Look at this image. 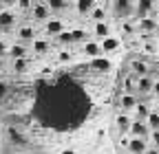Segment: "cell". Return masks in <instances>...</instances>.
I'll list each match as a JSON object with an SVG mask.
<instances>
[{
    "mask_svg": "<svg viewBox=\"0 0 159 154\" xmlns=\"http://www.w3.org/2000/svg\"><path fill=\"white\" fill-rule=\"evenodd\" d=\"M157 29H159V20H155L152 13H150V15H144V18H139V20H137V31L144 33V35L155 33Z\"/></svg>",
    "mask_w": 159,
    "mask_h": 154,
    "instance_id": "1",
    "label": "cell"
},
{
    "mask_svg": "<svg viewBox=\"0 0 159 154\" xmlns=\"http://www.w3.org/2000/svg\"><path fill=\"white\" fill-rule=\"evenodd\" d=\"M128 134L130 137H139V139H148V134H150V128L146 121H139V119H133L130 128H128Z\"/></svg>",
    "mask_w": 159,
    "mask_h": 154,
    "instance_id": "2",
    "label": "cell"
},
{
    "mask_svg": "<svg viewBox=\"0 0 159 154\" xmlns=\"http://www.w3.org/2000/svg\"><path fill=\"white\" fill-rule=\"evenodd\" d=\"M119 44H122V40L115 35H106L99 40V49H102V55H108V53H115L119 49Z\"/></svg>",
    "mask_w": 159,
    "mask_h": 154,
    "instance_id": "3",
    "label": "cell"
},
{
    "mask_svg": "<svg viewBox=\"0 0 159 154\" xmlns=\"http://www.w3.org/2000/svg\"><path fill=\"white\" fill-rule=\"evenodd\" d=\"M130 123H133V117H130V112H126V110H122V112L115 117V130H117L119 134H126L128 128H130Z\"/></svg>",
    "mask_w": 159,
    "mask_h": 154,
    "instance_id": "4",
    "label": "cell"
},
{
    "mask_svg": "<svg viewBox=\"0 0 159 154\" xmlns=\"http://www.w3.org/2000/svg\"><path fill=\"white\" fill-rule=\"evenodd\" d=\"M31 15H33V20H38V22H47L49 15H51V9H49L47 2H38V5L31 7Z\"/></svg>",
    "mask_w": 159,
    "mask_h": 154,
    "instance_id": "5",
    "label": "cell"
},
{
    "mask_svg": "<svg viewBox=\"0 0 159 154\" xmlns=\"http://www.w3.org/2000/svg\"><path fill=\"white\" fill-rule=\"evenodd\" d=\"M126 150H128V154H146L148 141H146V139H139V137H130Z\"/></svg>",
    "mask_w": 159,
    "mask_h": 154,
    "instance_id": "6",
    "label": "cell"
},
{
    "mask_svg": "<svg viewBox=\"0 0 159 154\" xmlns=\"http://www.w3.org/2000/svg\"><path fill=\"white\" fill-rule=\"evenodd\" d=\"M152 84H155V77H150V73L137 77V95H150L152 92Z\"/></svg>",
    "mask_w": 159,
    "mask_h": 154,
    "instance_id": "7",
    "label": "cell"
},
{
    "mask_svg": "<svg viewBox=\"0 0 159 154\" xmlns=\"http://www.w3.org/2000/svg\"><path fill=\"white\" fill-rule=\"evenodd\" d=\"M91 68L106 75V73H111L113 64H111V60H106V57H102V55H97V57H91Z\"/></svg>",
    "mask_w": 159,
    "mask_h": 154,
    "instance_id": "8",
    "label": "cell"
},
{
    "mask_svg": "<svg viewBox=\"0 0 159 154\" xmlns=\"http://www.w3.org/2000/svg\"><path fill=\"white\" fill-rule=\"evenodd\" d=\"M66 29V24L62 22V20H60V18H49V20H47V24H44V31H47V35H57L60 31H64Z\"/></svg>",
    "mask_w": 159,
    "mask_h": 154,
    "instance_id": "9",
    "label": "cell"
},
{
    "mask_svg": "<svg viewBox=\"0 0 159 154\" xmlns=\"http://www.w3.org/2000/svg\"><path fill=\"white\" fill-rule=\"evenodd\" d=\"M152 9H155V0H137L133 13H137V18H144V15H150Z\"/></svg>",
    "mask_w": 159,
    "mask_h": 154,
    "instance_id": "10",
    "label": "cell"
},
{
    "mask_svg": "<svg viewBox=\"0 0 159 154\" xmlns=\"http://www.w3.org/2000/svg\"><path fill=\"white\" fill-rule=\"evenodd\" d=\"M7 55H9V57H27V55H29L27 42H22V40H18V42L9 44V51H7Z\"/></svg>",
    "mask_w": 159,
    "mask_h": 154,
    "instance_id": "11",
    "label": "cell"
},
{
    "mask_svg": "<svg viewBox=\"0 0 159 154\" xmlns=\"http://www.w3.org/2000/svg\"><path fill=\"white\" fill-rule=\"evenodd\" d=\"M137 95L135 92H124L122 97H119V108L122 110H126V112H133V108L137 106Z\"/></svg>",
    "mask_w": 159,
    "mask_h": 154,
    "instance_id": "12",
    "label": "cell"
},
{
    "mask_svg": "<svg viewBox=\"0 0 159 154\" xmlns=\"http://www.w3.org/2000/svg\"><path fill=\"white\" fill-rule=\"evenodd\" d=\"M82 53L89 55V57L102 55V49H99V40H84V42H82Z\"/></svg>",
    "mask_w": 159,
    "mask_h": 154,
    "instance_id": "13",
    "label": "cell"
},
{
    "mask_svg": "<svg viewBox=\"0 0 159 154\" xmlns=\"http://www.w3.org/2000/svg\"><path fill=\"white\" fill-rule=\"evenodd\" d=\"M135 11V7H133V0H115V13L119 15V18H128L130 13Z\"/></svg>",
    "mask_w": 159,
    "mask_h": 154,
    "instance_id": "14",
    "label": "cell"
},
{
    "mask_svg": "<svg viewBox=\"0 0 159 154\" xmlns=\"http://www.w3.org/2000/svg\"><path fill=\"white\" fill-rule=\"evenodd\" d=\"M49 49H51V42L47 40V37H35V40L31 42V51L35 55H44V53H49Z\"/></svg>",
    "mask_w": 159,
    "mask_h": 154,
    "instance_id": "15",
    "label": "cell"
},
{
    "mask_svg": "<svg viewBox=\"0 0 159 154\" xmlns=\"http://www.w3.org/2000/svg\"><path fill=\"white\" fill-rule=\"evenodd\" d=\"M93 35L97 40H102V37L111 35V24L106 20H99V22H93Z\"/></svg>",
    "mask_w": 159,
    "mask_h": 154,
    "instance_id": "16",
    "label": "cell"
},
{
    "mask_svg": "<svg viewBox=\"0 0 159 154\" xmlns=\"http://www.w3.org/2000/svg\"><path fill=\"white\" fill-rule=\"evenodd\" d=\"M73 2H75V11L80 15H89L91 9L97 5V0H73Z\"/></svg>",
    "mask_w": 159,
    "mask_h": 154,
    "instance_id": "17",
    "label": "cell"
},
{
    "mask_svg": "<svg viewBox=\"0 0 159 154\" xmlns=\"http://www.w3.org/2000/svg\"><path fill=\"white\" fill-rule=\"evenodd\" d=\"M150 106L148 104H144V101H137V106L133 108V114H135V119H139V121H146L148 119V114H150Z\"/></svg>",
    "mask_w": 159,
    "mask_h": 154,
    "instance_id": "18",
    "label": "cell"
},
{
    "mask_svg": "<svg viewBox=\"0 0 159 154\" xmlns=\"http://www.w3.org/2000/svg\"><path fill=\"white\" fill-rule=\"evenodd\" d=\"M16 24V13L13 11H0V29L9 31Z\"/></svg>",
    "mask_w": 159,
    "mask_h": 154,
    "instance_id": "19",
    "label": "cell"
},
{
    "mask_svg": "<svg viewBox=\"0 0 159 154\" xmlns=\"http://www.w3.org/2000/svg\"><path fill=\"white\" fill-rule=\"evenodd\" d=\"M130 73L137 75V77H142V75H148L150 68H148V64H146L144 60H133V62H130Z\"/></svg>",
    "mask_w": 159,
    "mask_h": 154,
    "instance_id": "20",
    "label": "cell"
},
{
    "mask_svg": "<svg viewBox=\"0 0 159 154\" xmlns=\"http://www.w3.org/2000/svg\"><path fill=\"white\" fill-rule=\"evenodd\" d=\"M18 40H22V42H33V40H35V29H33L31 24L20 27V29H18Z\"/></svg>",
    "mask_w": 159,
    "mask_h": 154,
    "instance_id": "21",
    "label": "cell"
},
{
    "mask_svg": "<svg viewBox=\"0 0 159 154\" xmlns=\"http://www.w3.org/2000/svg\"><path fill=\"white\" fill-rule=\"evenodd\" d=\"M89 18H91L93 22H99V20H106V18H108V11H106V7H102V5H95V7L91 9Z\"/></svg>",
    "mask_w": 159,
    "mask_h": 154,
    "instance_id": "22",
    "label": "cell"
},
{
    "mask_svg": "<svg viewBox=\"0 0 159 154\" xmlns=\"http://www.w3.org/2000/svg\"><path fill=\"white\" fill-rule=\"evenodd\" d=\"M11 68H13V73H27L29 60L27 57H11Z\"/></svg>",
    "mask_w": 159,
    "mask_h": 154,
    "instance_id": "23",
    "label": "cell"
},
{
    "mask_svg": "<svg viewBox=\"0 0 159 154\" xmlns=\"http://www.w3.org/2000/svg\"><path fill=\"white\" fill-rule=\"evenodd\" d=\"M124 92H135L137 95V75H128L124 77Z\"/></svg>",
    "mask_w": 159,
    "mask_h": 154,
    "instance_id": "24",
    "label": "cell"
},
{
    "mask_svg": "<svg viewBox=\"0 0 159 154\" xmlns=\"http://www.w3.org/2000/svg\"><path fill=\"white\" fill-rule=\"evenodd\" d=\"M47 5H49L51 13H60V11H64V9H66L69 0H47Z\"/></svg>",
    "mask_w": 159,
    "mask_h": 154,
    "instance_id": "25",
    "label": "cell"
},
{
    "mask_svg": "<svg viewBox=\"0 0 159 154\" xmlns=\"http://www.w3.org/2000/svg\"><path fill=\"white\" fill-rule=\"evenodd\" d=\"M55 40L62 44V46H69V44H73V33H71L69 29H64V31H60V33L55 35Z\"/></svg>",
    "mask_w": 159,
    "mask_h": 154,
    "instance_id": "26",
    "label": "cell"
},
{
    "mask_svg": "<svg viewBox=\"0 0 159 154\" xmlns=\"http://www.w3.org/2000/svg\"><path fill=\"white\" fill-rule=\"evenodd\" d=\"M5 132L9 134V141H11L13 145H18V143H25V137H22V134H20V132H18L16 128H11V126H9V128H7Z\"/></svg>",
    "mask_w": 159,
    "mask_h": 154,
    "instance_id": "27",
    "label": "cell"
},
{
    "mask_svg": "<svg viewBox=\"0 0 159 154\" xmlns=\"http://www.w3.org/2000/svg\"><path fill=\"white\" fill-rule=\"evenodd\" d=\"M146 123H148V128H150V130H157V128H159V110H150Z\"/></svg>",
    "mask_w": 159,
    "mask_h": 154,
    "instance_id": "28",
    "label": "cell"
},
{
    "mask_svg": "<svg viewBox=\"0 0 159 154\" xmlns=\"http://www.w3.org/2000/svg\"><path fill=\"white\" fill-rule=\"evenodd\" d=\"M142 49H144V53H157L159 51V42H152V40H148V42H144L142 44Z\"/></svg>",
    "mask_w": 159,
    "mask_h": 154,
    "instance_id": "29",
    "label": "cell"
},
{
    "mask_svg": "<svg viewBox=\"0 0 159 154\" xmlns=\"http://www.w3.org/2000/svg\"><path fill=\"white\" fill-rule=\"evenodd\" d=\"M71 33H73V42H84V40H89L84 29H71Z\"/></svg>",
    "mask_w": 159,
    "mask_h": 154,
    "instance_id": "30",
    "label": "cell"
},
{
    "mask_svg": "<svg viewBox=\"0 0 159 154\" xmlns=\"http://www.w3.org/2000/svg\"><path fill=\"white\" fill-rule=\"evenodd\" d=\"M73 60V53L69 51V49H62L57 53V62H62V64H66V62H71Z\"/></svg>",
    "mask_w": 159,
    "mask_h": 154,
    "instance_id": "31",
    "label": "cell"
},
{
    "mask_svg": "<svg viewBox=\"0 0 159 154\" xmlns=\"http://www.w3.org/2000/svg\"><path fill=\"white\" fill-rule=\"evenodd\" d=\"M122 33H124V35H135V33H137V24H133V22L126 20V22L122 24Z\"/></svg>",
    "mask_w": 159,
    "mask_h": 154,
    "instance_id": "32",
    "label": "cell"
},
{
    "mask_svg": "<svg viewBox=\"0 0 159 154\" xmlns=\"http://www.w3.org/2000/svg\"><path fill=\"white\" fill-rule=\"evenodd\" d=\"M31 0H18V11H22V13H27V11H31Z\"/></svg>",
    "mask_w": 159,
    "mask_h": 154,
    "instance_id": "33",
    "label": "cell"
},
{
    "mask_svg": "<svg viewBox=\"0 0 159 154\" xmlns=\"http://www.w3.org/2000/svg\"><path fill=\"white\" fill-rule=\"evenodd\" d=\"M7 95H9V86L5 79H0V101H5L7 99Z\"/></svg>",
    "mask_w": 159,
    "mask_h": 154,
    "instance_id": "34",
    "label": "cell"
},
{
    "mask_svg": "<svg viewBox=\"0 0 159 154\" xmlns=\"http://www.w3.org/2000/svg\"><path fill=\"white\" fill-rule=\"evenodd\" d=\"M148 139H150V145H157V148H159V128H157V130H150Z\"/></svg>",
    "mask_w": 159,
    "mask_h": 154,
    "instance_id": "35",
    "label": "cell"
},
{
    "mask_svg": "<svg viewBox=\"0 0 159 154\" xmlns=\"http://www.w3.org/2000/svg\"><path fill=\"white\" fill-rule=\"evenodd\" d=\"M7 51H9V44H7L5 40H0V55L7 57Z\"/></svg>",
    "mask_w": 159,
    "mask_h": 154,
    "instance_id": "36",
    "label": "cell"
},
{
    "mask_svg": "<svg viewBox=\"0 0 159 154\" xmlns=\"http://www.w3.org/2000/svg\"><path fill=\"white\" fill-rule=\"evenodd\" d=\"M150 95H155V97H159V77L155 79V84H152V92Z\"/></svg>",
    "mask_w": 159,
    "mask_h": 154,
    "instance_id": "37",
    "label": "cell"
},
{
    "mask_svg": "<svg viewBox=\"0 0 159 154\" xmlns=\"http://www.w3.org/2000/svg\"><path fill=\"white\" fill-rule=\"evenodd\" d=\"M146 154H159V148H157V145H148Z\"/></svg>",
    "mask_w": 159,
    "mask_h": 154,
    "instance_id": "38",
    "label": "cell"
},
{
    "mask_svg": "<svg viewBox=\"0 0 159 154\" xmlns=\"http://www.w3.org/2000/svg\"><path fill=\"white\" fill-rule=\"evenodd\" d=\"M128 141H130V139L122 134V139H119V145H122V148H126V145H128Z\"/></svg>",
    "mask_w": 159,
    "mask_h": 154,
    "instance_id": "39",
    "label": "cell"
},
{
    "mask_svg": "<svg viewBox=\"0 0 159 154\" xmlns=\"http://www.w3.org/2000/svg\"><path fill=\"white\" fill-rule=\"evenodd\" d=\"M5 68H7V60H5V57H2V55H0V73H2Z\"/></svg>",
    "mask_w": 159,
    "mask_h": 154,
    "instance_id": "40",
    "label": "cell"
},
{
    "mask_svg": "<svg viewBox=\"0 0 159 154\" xmlns=\"http://www.w3.org/2000/svg\"><path fill=\"white\" fill-rule=\"evenodd\" d=\"M62 154H77L73 148H66V150H62Z\"/></svg>",
    "mask_w": 159,
    "mask_h": 154,
    "instance_id": "41",
    "label": "cell"
},
{
    "mask_svg": "<svg viewBox=\"0 0 159 154\" xmlns=\"http://www.w3.org/2000/svg\"><path fill=\"white\" fill-rule=\"evenodd\" d=\"M155 110H159V97H157V108H155Z\"/></svg>",
    "mask_w": 159,
    "mask_h": 154,
    "instance_id": "42",
    "label": "cell"
},
{
    "mask_svg": "<svg viewBox=\"0 0 159 154\" xmlns=\"http://www.w3.org/2000/svg\"><path fill=\"white\" fill-rule=\"evenodd\" d=\"M97 154H104V152H97Z\"/></svg>",
    "mask_w": 159,
    "mask_h": 154,
    "instance_id": "43",
    "label": "cell"
},
{
    "mask_svg": "<svg viewBox=\"0 0 159 154\" xmlns=\"http://www.w3.org/2000/svg\"><path fill=\"white\" fill-rule=\"evenodd\" d=\"M69 2H73V0H69Z\"/></svg>",
    "mask_w": 159,
    "mask_h": 154,
    "instance_id": "44",
    "label": "cell"
},
{
    "mask_svg": "<svg viewBox=\"0 0 159 154\" xmlns=\"http://www.w3.org/2000/svg\"><path fill=\"white\" fill-rule=\"evenodd\" d=\"M157 77H159V73H157Z\"/></svg>",
    "mask_w": 159,
    "mask_h": 154,
    "instance_id": "45",
    "label": "cell"
},
{
    "mask_svg": "<svg viewBox=\"0 0 159 154\" xmlns=\"http://www.w3.org/2000/svg\"><path fill=\"white\" fill-rule=\"evenodd\" d=\"M157 42H159V40H157Z\"/></svg>",
    "mask_w": 159,
    "mask_h": 154,
    "instance_id": "46",
    "label": "cell"
}]
</instances>
